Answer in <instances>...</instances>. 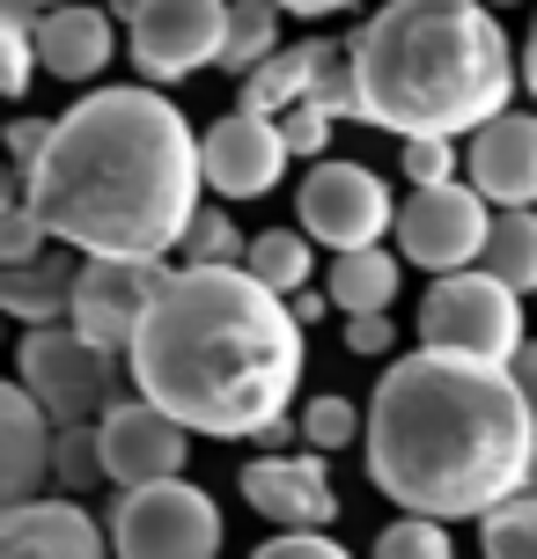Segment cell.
<instances>
[{
	"mask_svg": "<svg viewBox=\"0 0 537 559\" xmlns=\"http://www.w3.org/2000/svg\"><path fill=\"white\" fill-rule=\"evenodd\" d=\"M52 478H59V493H88V486L104 478V442H96V427H59Z\"/></svg>",
	"mask_w": 537,
	"mask_h": 559,
	"instance_id": "cell-30",
	"label": "cell"
},
{
	"mask_svg": "<svg viewBox=\"0 0 537 559\" xmlns=\"http://www.w3.org/2000/svg\"><path fill=\"white\" fill-rule=\"evenodd\" d=\"M287 309H295V324H302V332H310L317 317H324V309H332V295H324V287H302V295H295V302H287Z\"/></svg>",
	"mask_w": 537,
	"mask_h": 559,
	"instance_id": "cell-37",
	"label": "cell"
},
{
	"mask_svg": "<svg viewBox=\"0 0 537 559\" xmlns=\"http://www.w3.org/2000/svg\"><path fill=\"white\" fill-rule=\"evenodd\" d=\"M368 478L405 515H493L523 501L537 456V413L515 391L509 368L464 361V354H405L383 368L368 397Z\"/></svg>",
	"mask_w": 537,
	"mask_h": 559,
	"instance_id": "cell-2",
	"label": "cell"
},
{
	"mask_svg": "<svg viewBox=\"0 0 537 559\" xmlns=\"http://www.w3.org/2000/svg\"><path fill=\"white\" fill-rule=\"evenodd\" d=\"M281 133H287V147H295V155H324V140H332V118L317 111V104H295V111L281 118Z\"/></svg>",
	"mask_w": 537,
	"mask_h": 559,
	"instance_id": "cell-33",
	"label": "cell"
},
{
	"mask_svg": "<svg viewBox=\"0 0 537 559\" xmlns=\"http://www.w3.org/2000/svg\"><path fill=\"white\" fill-rule=\"evenodd\" d=\"M74 287H82V265H74V258L8 265V273H0V309L23 317L29 332H45V324H67V317H74Z\"/></svg>",
	"mask_w": 537,
	"mask_h": 559,
	"instance_id": "cell-19",
	"label": "cell"
},
{
	"mask_svg": "<svg viewBox=\"0 0 537 559\" xmlns=\"http://www.w3.org/2000/svg\"><path fill=\"white\" fill-rule=\"evenodd\" d=\"M199 133L155 82L88 88L52 118V147L23 169V199L59 251L82 258H170L199 222Z\"/></svg>",
	"mask_w": 537,
	"mask_h": 559,
	"instance_id": "cell-1",
	"label": "cell"
},
{
	"mask_svg": "<svg viewBox=\"0 0 537 559\" xmlns=\"http://www.w3.org/2000/svg\"><path fill=\"white\" fill-rule=\"evenodd\" d=\"M420 346L434 354H464V361L509 368L530 338H523V295L509 280H493L486 265L472 273H442L420 302Z\"/></svg>",
	"mask_w": 537,
	"mask_h": 559,
	"instance_id": "cell-5",
	"label": "cell"
},
{
	"mask_svg": "<svg viewBox=\"0 0 537 559\" xmlns=\"http://www.w3.org/2000/svg\"><path fill=\"white\" fill-rule=\"evenodd\" d=\"M52 8H67V0H0V15H52Z\"/></svg>",
	"mask_w": 537,
	"mask_h": 559,
	"instance_id": "cell-40",
	"label": "cell"
},
{
	"mask_svg": "<svg viewBox=\"0 0 537 559\" xmlns=\"http://www.w3.org/2000/svg\"><path fill=\"white\" fill-rule=\"evenodd\" d=\"M405 177H413V192H427V185H456V169H464V155H456V140H405Z\"/></svg>",
	"mask_w": 537,
	"mask_h": 559,
	"instance_id": "cell-31",
	"label": "cell"
},
{
	"mask_svg": "<svg viewBox=\"0 0 537 559\" xmlns=\"http://www.w3.org/2000/svg\"><path fill=\"white\" fill-rule=\"evenodd\" d=\"M273 52H287V45H281V8H273V0H228L222 74H243V82H251Z\"/></svg>",
	"mask_w": 537,
	"mask_h": 559,
	"instance_id": "cell-22",
	"label": "cell"
},
{
	"mask_svg": "<svg viewBox=\"0 0 537 559\" xmlns=\"http://www.w3.org/2000/svg\"><path fill=\"white\" fill-rule=\"evenodd\" d=\"M310 67H317L310 45H287V52H273V59L251 74V82H243V104H236V111L287 118L295 104H310Z\"/></svg>",
	"mask_w": 537,
	"mask_h": 559,
	"instance_id": "cell-21",
	"label": "cell"
},
{
	"mask_svg": "<svg viewBox=\"0 0 537 559\" xmlns=\"http://www.w3.org/2000/svg\"><path fill=\"white\" fill-rule=\"evenodd\" d=\"M486 8H515V0H486Z\"/></svg>",
	"mask_w": 537,
	"mask_h": 559,
	"instance_id": "cell-42",
	"label": "cell"
},
{
	"mask_svg": "<svg viewBox=\"0 0 537 559\" xmlns=\"http://www.w3.org/2000/svg\"><path fill=\"white\" fill-rule=\"evenodd\" d=\"M523 88H530V104H537V15H530V37H523Z\"/></svg>",
	"mask_w": 537,
	"mask_h": 559,
	"instance_id": "cell-39",
	"label": "cell"
},
{
	"mask_svg": "<svg viewBox=\"0 0 537 559\" xmlns=\"http://www.w3.org/2000/svg\"><path fill=\"white\" fill-rule=\"evenodd\" d=\"M281 15H339V8H354V0H273Z\"/></svg>",
	"mask_w": 537,
	"mask_h": 559,
	"instance_id": "cell-38",
	"label": "cell"
},
{
	"mask_svg": "<svg viewBox=\"0 0 537 559\" xmlns=\"http://www.w3.org/2000/svg\"><path fill=\"white\" fill-rule=\"evenodd\" d=\"M486 273L509 280L515 295H537V214H493V236H486Z\"/></svg>",
	"mask_w": 537,
	"mask_h": 559,
	"instance_id": "cell-24",
	"label": "cell"
},
{
	"mask_svg": "<svg viewBox=\"0 0 537 559\" xmlns=\"http://www.w3.org/2000/svg\"><path fill=\"white\" fill-rule=\"evenodd\" d=\"M354 435H368V413H354V397L324 391L302 405V442L317 449V456H332V449H354Z\"/></svg>",
	"mask_w": 537,
	"mask_h": 559,
	"instance_id": "cell-25",
	"label": "cell"
},
{
	"mask_svg": "<svg viewBox=\"0 0 537 559\" xmlns=\"http://www.w3.org/2000/svg\"><path fill=\"white\" fill-rule=\"evenodd\" d=\"M45 147H52V118H15V126H8V155H15V169H37Z\"/></svg>",
	"mask_w": 537,
	"mask_h": 559,
	"instance_id": "cell-35",
	"label": "cell"
},
{
	"mask_svg": "<svg viewBox=\"0 0 537 559\" xmlns=\"http://www.w3.org/2000/svg\"><path fill=\"white\" fill-rule=\"evenodd\" d=\"M243 273L265 280L273 295H287V302H295V295L310 287V236H302V228H258Z\"/></svg>",
	"mask_w": 537,
	"mask_h": 559,
	"instance_id": "cell-23",
	"label": "cell"
},
{
	"mask_svg": "<svg viewBox=\"0 0 537 559\" xmlns=\"http://www.w3.org/2000/svg\"><path fill=\"white\" fill-rule=\"evenodd\" d=\"M15 383H23L52 427H96V419L118 405V354L104 346H88L74 324H45V332L23 338V354H15Z\"/></svg>",
	"mask_w": 537,
	"mask_h": 559,
	"instance_id": "cell-6",
	"label": "cell"
},
{
	"mask_svg": "<svg viewBox=\"0 0 537 559\" xmlns=\"http://www.w3.org/2000/svg\"><path fill=\"white\" fill-rule=\"evenodd\" d=\"M479 552L486 559H537V501H530V493L486 515V523H479Z\"/></svg>",
	"mask_w": 537,
	"mask_h": 559,
	"instance_id": "cell-27",
	"label": "cell"
},
{
	"mask_svg": "<svg viewBox=\"0 0 537 559\" xmlns=\"http://www.w3.org/2000/svg\"><path fill=\"white\" fill-rule=\"evenodd\" d=\"M361 118L397 140H472L509 111L523 59L486 0H391L354 37Z\"/></svg>",
	"mask_w": 537,
	"mask_h": 559,
	"instance_id": "cell-4",
	"label": "cell"
},
{
	"mask_svg": "<svg viewBox=\"0 0 537 559\" xmlns=\"http://www.w3.org/2000/svg\"><path fill=\"white\" fill-rule=\"evenodd\" d=\"M184 265H243L251 258V243L236 236V214L228 206H199V222H192V236H184Z\"/></svg>",
	"mask_w": 537,
	"mask_h": 559,
	"instance_id": "cell-26",
	"label": "cell"
},
{
	"mask_svg": "<svg viewBox=\"0 0 537 559\" xmlns=\"http://www.w3.org/2000/svg\"><path fill=\"white\" fill-rule=\"evenodd\" d=\"M0 559H118L111 531L82 501L0 508Z\"/></svg>",
	"mask_w": 537,
	"mask_h": 559,
	"instance_id": "cell-16",
	"label": "cell"
},
{
	"mask_svg": "<svg viewBox=\"0 0 537 559\" xmlns=\"http://www.w3.org/2000/svg\"><path fill=\"white\" fill-rule=\"evenodd\" d=\"M302 361L310 346L287 295H273L243 265H177L126 354L147 405L222 442H258L273 419H287Z\"/></svg>",
	"mask_w": 537,
	"mask_h": 559,
	"instance_id": "cell-3",
	"label": "cell"
},
{
	"mask_svg": "<svg viewBox=\"0 0 537 559\" xmlns=\"http://www.w3.org/2000/svg\"><path fill=\"white\" fill-rule=\"evenodd\" d=\"M397 280H405V265H397V251H346L332 258V273H324V295H332V309L339 317H383V309L397 302Z\"/></svg>",
	"mask_w": 537,
	"mask_h": 559,
	"instance_id": "cell-20",
	"label": "cell"
},
{
	"mask_svg": "<svg viewBox=\"0 0 537 559\" xmlns=\"http://www.w3.org/2000/svg\"><path fill=\"white\" fill-rule=\"evenodd\" d=\"M464 185L493 214H537V111H501L464 147Z\"/></svg>",
	"mask_w": 537,
	"mask_h": 559,
	"instance_id": "cell-14",
	"label": "cell"
},
{
	"mask_svg": "<svg viewBox=\"0 0 537 559\" xmlns=\"http://www.w3.org/2000/svg\"><path fill=\"white\" fill-rule=\"evenodd\" d=\"M111 8H82V0H67L52 15H37V59H45V74L59 82H96L104 67H111Z\"/></svg>",
	"mask_w": 537,
	"mask_h": 559,
	"instance_id": "cell-18",
	"label": "cell"
},
{
	"mask_svg": "<svg viewBox=\"0 0 537 559\" xmlns=\"http://www.w3.org/2000/svg\"><path fill=\"white\" fill-rule=\"evenodd\" d=\"M199 163H206V185L222 199H265L287 177L295 147H287L281 118H258V111H228L199 133Z\"/></svg>",
	"mask_w": 537,
	"mask_h": 559,
	"instance_id": "cell-13",
	"label": "cell"
},
{
	"mask_svg": "<svg viewBox=\"0 0 537 559\" xmlns=\"http://www.w3.org/2000/svg\"><path fill=\"white\" fill-rule=\"evenodd\" d=\"M251 559H354L346 545H332L324 531H281V537H265Z\"/></svg>",
	"mask_w": 537,
	"mask_h": 559,
	"instance_id": "cell-32",
	"label": "cell"
},
{
	"mask_svg": "<svg viewBox=\"0 0 537 559\" xmlns=\"http://www.w3.org/2000/svg\"><path fill=\"white\" fill-rule=\"evenodd\" d=\"M104 531H111L118 559H214L222 552V508L192 478H163L141 493H118Z\"/></svg>",
	"mask_w": 537,
	"mask_h": 559,
	"instance_id": "cell-7",
	"label": "cell"
},
{
	"mask_svg": "<svg viewBox=\"0 0 537 559\" xmlns=\"http://www.w3.org/2000/svg\"><path fill=\"white\" fill-rule=\"evenodd\" d=\"M523 493H530V501H537V456H530V486H523Z\"/></svg>",
	"mask_w": 537,
	"mask_h": 559,
	"instance_id": "cell-41",
	"label": "cell"
},
{
	"mask_svg": "<svg viewBox=\"0 0 537 559\" xmlns=\"http://www.w3.org/2000/svg\"><path fill=\"white\" fill-rule=\"evenodd\" d=\"M243 501L281 523V531H324L339 515V493H332V472L324 456L302 449V456H251L243 464Z\"/></svg>",
	"mask_w": 537,
	"mask_h": 559,
	"instance_id": "cell-15",
	"label": "cell"
},
{
	"mask_svg": "<svg viewBox=\"0 0 537 559\" xmlns=\"http://www.w3.org/2000/svg\"><path fill=\"white\" fill-rule=\"evenodd\" d=\"M397 346V324L391 317H346V354H361V361H383Z\"/></svg>",
	"mask_w": 537,
	"mask_h": 559,
	"instance_id": "cell-34",
	"label": "cell"
},
{
	"mask_svg": "<svg viewBox=\"0 0 537 559\" xmlns=\"http://www.w3.org/2000/svg\"><path fill=\"white\" fill-rule=\"evenodd\" d=\"M222 45H228V0H147L126 52L147 82H184L199 67H222Z\"/></svg>",
	"mask_w": 537,
	"mask_h": 559,
	"instance_id": "cell-11",
	"label": "cell"
},
{
	"mask_svg": "<svg viewBox=\"0 0 537 559\" xmlns=\"http://www.w3.org/2000/svg\"><path fill=\"white\" fill-rule=\"evenodd\" d=\"M45 243H52V228L37 222V206L23 199V177H15V185H8V206H0V258H8V265H37Z\"/></svg>",
	"mask_w": 537,
	"mask_h": 559,
	"instance_id": "cell-28",
	"label": "cell"
},
{
	"mask_svg": "<svg viewBox=\"0 0 537 559\" xmlns=\"http://www.w3.org/2000/svg\"><path fill=\"white\" fill-rule=\"evenodd\" d=\"M486 236H493V206L464 177L456 185H427V192H413L397 206V258H413L434 280L486 265Z\"/></svg>",
	"mask_w": 537,
	"mask_h": 559,
	"instance_id": "cell-10",
	"label": "cell"
},
{
	"mask_svg": "<svg viewBox=\"0 0 537 559\" xmlns=\"http://www.w3.org/2000/svg\"><path fill=\"white\" fill-rule=\"evenodd\" d=\"M177 280L170 258H82V287H74V332L104 354H133L147 309L163 302V287Z\"/></svg>",
	"mask_w": 537,
	"mask_h": 559,
	"instance_id": "cell-9",
	"label": "cell"
},
{
	"mask_svg": "<svg viewBox=\"0 0 537 559\" xmlns=\"http://www.w3.org/2000/svg\"><path fill=\"white\" fill-rule=\"evenodd\" d=\"M295 206H302V236H310V243H324L332 258L375 251L383 236H397V199H391V185H383L375 169H361V163H317L310 177H302Z\"/></svg>",
	"mask_w": 537,
	"mask_h": 559,
	"instance_id": "cell-8",
	"label": "cell"
},
{
	"mask_svg": "<svg viewBox=\"0 0 537 559\" xmlns=\"http://www.w3.org/2000/svg\"><path fill=\"white\" fill-rule=\"evenodd\" d=\"M52 442H59L52 413H45L23 383H8V391H0V508L37 501V486L52 478Z\"/></svg>",
	"mask_w": 537,
	"mask_h": 559,
	"instance_id": "cell-17",
	"label": "cell"
},
{
	"mask_svg": "<svg viewBox=\"0 0 537 559\" xmlns=\"http://www.w3.org/2000/svg\"><path fill=\"white\" fill-rule=\"evenodd\" d=\"M509 376H515V391L530 397V413H537V338H530V346H523V354L509 361Z\"/></svg>",
	"mask_w": 537,
	"mask_h": 559,
	"instance_id": "cell-36",
	"label": "cell"
},
{
	"mask_svg": "<svg viewBox=\"0 0 537 559\" xmlns=\"http://www.w3.org/2000/svg\"><path fill=\"white\" fill-rule=\"evenodd\" d=\"M368 559H456V545H450V523H434V515H397L391 531L375 537Z\"/></svg>",
	"mask_w": 537,
	"mask_h": 559,
	"instance_id": "cell-29",
	"label": "cell"
},
{
	"mask_svg": "<svg viewBox=\"0 0 537 559\" xmlns=\"http://www.w3.org/2000/svg\"><path fill=\"white\" fill-rule=\"evenodd\" d=\"M96 442H104V478H118L126 493H141V486L184 478L192 427H177V419L163 413V405H147V397H118L111 413L96 419Z\"/></svg>",
	"mask_w": 537,
	"mask_h": 559,
	"instance_id": "cell-12",
	"label": "cell"
}]
</instances>
